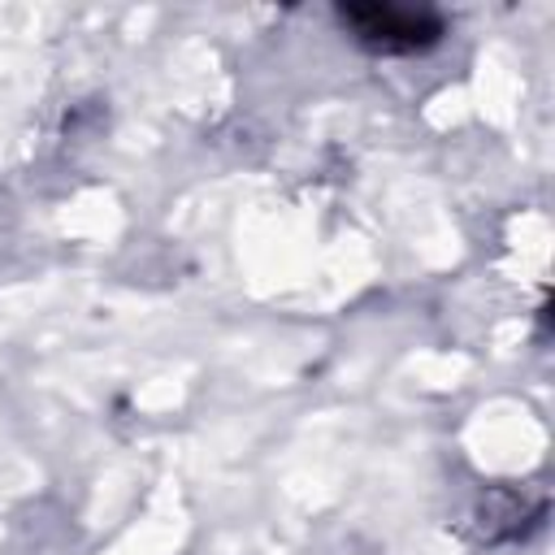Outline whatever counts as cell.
<instances>
[{
	"label": "cell",
	"mask_w": 555,
	"mask_h": 555,
	"mask_svg": "<svg viewBox=\"0 0 555 555\" xmlns=\"http://www.w3.org/2000/svg\"><path fill=\"white\" fill-rule=\"evenodd\" d=\"M343 22L373 52H421L442 35V22L434 13L399 4H343Z\"/></svg>",
	"instance_id": "1"
}]
</instances>
